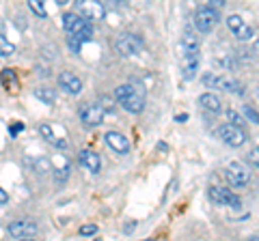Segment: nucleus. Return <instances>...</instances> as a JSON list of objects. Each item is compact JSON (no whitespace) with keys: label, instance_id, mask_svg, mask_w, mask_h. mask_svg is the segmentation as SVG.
<instances>
[{"label":"nucleus","instance_id":"1","mask_svg":"<svg viewBox=\"0 0 259 241\" xmlns=\"http://www.w3.org/2000/svg\"><path fill=\"white\" fill-rule=\"evenodd\" d=\"M115 97L119 101V106L132 112V114H141L145 110V88L141 84H121L117 91H115Z\"/></svg>","mask_w":259,"mask_h":241},{"label":"nucleus","instance_id":"2","mask_svg":"<svg viewBox=\"0 0 259 241\" xmlns=\"http://www.w3.org/2000/svg\"><path fill=\"white\" fill-rule=\"evenodd\" d=\"M63 28H65V33H67L69 37H76L82 43L91 41V37H93L91 22H87L84 18H80L78 13H65L63 15Z\"/></svg>","mask_w":259,"mask_h":241},{"label":"nucleus","instance_id":"3","mask_svg":"<svg viewBox=\"0 0 259 241\" xmlns=\"http://www.w3.org/2000/svg\"><path fill=\"white\" fill-rule=\"evenodd\" d=\"M221 22V15H218V11L209 9V7H199L197 13H194V26H197L201 33H209V30L216 28V24Z\"/></svg>","mask_w":259,"mask_h":241},{"label":"nucleus","instance_id":"4","mask_svg":"<svg viewBox=\"0 0 259 241\" xmlns=\"http://www.w3.org/2000/svg\"><path fill=\"white\" fill-rule=\"evenodd\" d=\"M216 136L221 140H225L229 147H242V144L246 142V134L242 127H236V125H231V123H225L221 125L216 130Z\"/></svg>","mask_w":259,"mask_h":241},{"label":"nucleus","instance_id":"5","mask_svg":"<svg viewBox=\"0 0 259 241\" xmlns=\"http://www.w3.org/2000/svg\"><path fill=\"white\" fill-rule=\"evenodd\" d=\"M145 47V41L139 35H132V33H123L117 39V50L123 54V56H136L141 54Z\"/></svg>","mask_w":259,"mask_h":241},{"label":"nucleus","instance_id":"6","mask_svg":"<svg viewBox=\"0 0 259 241\" xmlns=\"http://www.w3.org/2000/svg\"><path fill=\"white\" fill-rule=\"evenodd\" d=\"M225 174H227V181H229L233 188H244L250 181V170L242 162H231L227 166Z\"/></svg>","mask_w":259,"mask_h":241},{"label":"nucleus","instance_id":"7","mask_svg":"<svg viewBox=\"0 0 259 241\" xmlns=\"http://www.w3.org/2000/svg\"><path fill=\"white\" fill-rule=\"evenodd\" d=\"M203 84H205V86H212V88H223V91H236L238 95L244 93V86H242L238 80L227 78V76L205 74V76H203Z\"/></svg>","mask_w":259,"mask_h":241},{"label":"nucleus","instance_id":"8","mask_svg":"<svg viewBox=\"0 0 259 241\" xmlns=\"http://www.w3.org/2000/svg\"><path fill=\"white\" fill-rule=\"evenodd\" d=\"M209 200L216 205H227V207H231L233 211H238V209H242V203H240V198L233 194L231 190H227V188H209Z\"/></svg>","mask_w":259,"mask_h":241},{"label":"nucleus","instance_id":"9","mask_svg":"<svg viewBox=\"0 0 259 241\" xmlns=\"http://www.w3.org/2000/svg\"><path fill=\"white\" fill-rule=\"evenodd\" d=\"M80 120L87 127H97L104 120V108L100 103H82L80 106Z\"/></svg>","mask_w":259,"mask_h":241},{"label":"nucleus","instance_id":"10","mask_svg":"<svg viewBox=\"0 0 259 241\" xmlns=\"http://www.w3.org/2000/svg\"><path fill=\"white\" fill-rule=\"evenodd\" d=\"M80 18H84L87 22L89 20H104V15H106V9H104L102 3H93V0H82V3H78V11H76Z\"/></svg>","mask_w":259,"mask_h":241},{"label":"nucleus","instance_id":"11","mask_svg":"<svg viewBox=\"0 0 259 241\" xmlns=\"http://www.w3.org/2000/svg\"><path fill=\"white\" fill-rule=\"evenodd\" d=\"M7 230H9L11 237H18V239H28L32 235H37L39 226L35 222L30 220H18V222H11L9 226H7Z\"/></svg>","mask_w":259,"mask_h":241},{"label":"nucleus","instance_id":"12","mask_svg":"<svg viewBox=\"0 0 259 241\" xmlns=\"http://www.w3.org/2000/svg\"><path fill=\"white\" fill-rule=\"evenodd\" d=\"M227 26H229V30L240 39V41H248V39L255 35V30L250 28L240 15H229V18H227Z\"/></svg>","mask_w":259,"mask_h":241},{"label":"nucleus","instance_id":"13","mask_svg":"<svg viewBox=\"0 0 259 241\" xmlns=\"http://www.w3.org/2000/svg\"><path fill=\"white\" fill-rule=\"evenodd\" d=\"M199 65H201V54L199 52H184V56H182V76L186 80H192L194 76H197Z\"/></svg>","mask_w":259,"mask_h":241},{"label":"nucleus","instance_id":"14","mask_svg":"<svg viewBox=\"0 0 259 241\" xmlns=\"http://www.w3.org/2000/svg\"><path fill=\"white\" fill-rule=\"evenodd\" d=\"M59 84H61L63 91L69 93V95H78L82 91V80H80L76 74H71V71H61Z\"/></svg>","mask_w":259,"mask_h":241},{"label":"nucleus","instance_id":"15","mask_svg":"<svg viewBox=\"0 0 259 241\" xmlns=\"http://www.w3.org/2000/svg\"><path fill=\"white\" fill-rule=\"evenodd\" d=\"M80 164H82L89 172H93V174H97L100 172V168H102V159H100V155L95 153V151H89V149H84V151H80Z\"/></svg>","mask_w":259,"mask_h":241},{"label":"nucleus","instance_id":"16","mask_svg":"<svg viewBox=\"0 0 259 241\" xmlns=\"http://www.w3.org/2000/svg\"><path fill=\"white\" fill-rule=\"evenodd\" d=\"M106 144L112 151H117V153H127L130 151V140L121 132H108L106 134Z\"/></svg>","mask_w":259,"mask_h":241},{"label":"nucleus","instance_id":"17","mask_svg":"<svg viewBox=\"0 0 259 241\" xmlns=\"http://www.w3.org/2000/svg\"><path fill=\"white\" fill-rule=\"evenodd\" d=\"M39 134H41L50 144H54L56 149H67V140H65V138H59V136H54V127H52L50 123L39 125Z\"/></svg>","mask_w":259,"mask_h":241},{"label":"nucleus","instance_id":"18","mask_svg":"<svg viewBox=\"0 0 259 241\" xmlns=\"http://www.w3.org/2000/svg\"><path fill=\"white\" fill-rule=\"evenodd\" d=\"M199 106H203L209 112H221V99H218L214 93H203L199 97Z\"/></svg>","mask_w":259,"mask_h":241},{"label":"nucleus","instance_id":"19","mask_svg":"<svg viewBox=\"0 0 259 241\" xmlns=\"http://www.w3.org/2000/svg\"><path fill=\"white\" fill-rule=\"evenodd\" d=\"M182 50L184 52H199V37L192 30H186L182 37Z\"/></svg>","mask_w":259,"mask_h":241},{"label":"nucleus","instance_id":"20","mask_svg":"<svg viewBox=\"0 0 259 241\" xmlns=\"http://www.w3.org/2000/svg\"><path fill=\"white\" fill-rule=\"evenodd\" d=\"M35 97L39 101L48 103V106H52V103L56 101V93H54V88H50V86H37L35 88Z\"/></svg>","mask_w":259,"mask_h":241},{"label":"nucleus","instance_id":"21","mask_svg":"<svg viewBox=\"0 0 259 241\" xmlns=\"http://www.w3.org/2000/svg\"><path fill=\"white\" fill-rule=\"evenodd\" d=\"M0 80H3V84L7 91H15L18 88V76H15V71L13 69H3V74H0Z\"/></svg>","mask_w":259,"mask_h":241},{"label":"nucleus","instance_id":"22","mask_svg":"<svg viewBox=\"0 0 259 241\" xmlns=\"http://www.w3.org/2000/svg\"><path fill=\"white\" fill-rule=\"evenodd\" d=\"M13 54H15V45L5 35H0V56H13Z\"/></svg>","mask_w":259,"mask_h":241},{"label":"nucleus","instance_id":"23","mask_svg":"<svg viewBox=\"0 0 259 241\" xmlns=\"http://www.w3.org/2000/svg\"><path fill=\"white\" fill-rule=\"evenodd\" d=\"M28 7L35 11V15H39V18H46V15H48V11H46V7H44L41 0H30Z\"/></svg>","mask_w":259,"mask_h":241},{"label":"nucleus","instance_id":"24","mask_svg":"<svg viewBox=\"0 0 259 241\" xmlns=\"http://www.w3.org/2000/svg\"><path fill=\"white\" fill-rule=\"evenodd\" d=\"M97 230H100V226H95V224H84V226L80 228V235H82V237H89V235H95Z\"/></svg>","mask_w":259,"mask_h":241},{"label":"nucleus","instance_id":"25","mask_svg":"<svg viewBox=\"0 0 259 241\" xmlns=\"http://www.w3.org/2000/svg\"><path fill=\"white\" fill-rule=\"evenodd\" d=\"M227 116H229V120H231V125H236V127H240L242 123H244V120H242V118H240V114H238V112H236V110H233V108H231L229 112H227Z\"/></svg>","mask_w":259,"mask_h":241},{"label":"nucleus","instance_id":"26","mask_svg":"<svg viewBox=\"0 0 259 241\" xmlns=\"http://www.w3.org/2000/svg\"><path fill=\"white\" fill-rule=\"evenodd\" d=\"M248 164L255 166V168H259V147H255V149L248 153Z\"/></svg>","mask_w":259,"mask_h":241},{"label":"nucleus","instance_id":"27","mask_svg":"<svg viewBox=\"0 0 259 241\" xmlns=\"http://www.w3.org/2000/svg\"><path fill=\"white\" fill-rule=\"evenodd\" d=\"M67 43H69V47L74 52H80V47H82V41L80 39H76V37H67Z\"/></svg>","mask_w":259,"mask_h":241},{"label":"nucleus","instance_id":"28","mask_svg":"<svg viewBox=\"0 0 259 241\" xmlns=\"http://www.w3.org/2000/svg\"><path fill=\"white\" fill-rule=\"evenodd\" d=\"M244 114H246V118H250L253 123H259V114L253 110V108H248V106H244Z\"/></svg>","mask_w":259,"mask_h":241},{"label":"nucleus","instance_id":"29","mask_svg":"<svg viewBox=\"0 0 259 241\" xmlns=\"http://www.w3.org/2000/svg\"><path fill=\"white\" fill-rule=\"evenodd\" d=\"M22 127H24L22 123H13V125H11V136H18V134L22 132Z\"/></svg>","mask_w":259,"mask_h":241},{"label":"nucleus","instance_id":"30","mask_svg":"<svg viewBox=\"0 0 259 241\" xmlns=\"http://www.w3.org/2000/svg\"><path fill=\"white\" fill-rule=\"evenodd\" d=\"M7 200H9V194H7V192L0 188V203H7Z\"/></svg>","mask_w":259,"mask_h":241},{"label":"nucleus","instance_id":"31","mask_svg":"<svg viewBox=\"0 0 259 241\" xmlns=\"http://www.w3.org/2000/svg\"><path fill=\"white\" fill-rule=\"evenodd\" d=\"M175 120H177V123H184V120H188V114H177Z\"/></svg>","mask_w":259,"mask_h":241},{"label":"nucleus","instance_id":"32","mask_svg":"<svg viewBox=\"0 0 259 241\" xmlns=\"http://www.w3.org/2000/svg\"><path fill=\"white\" fill-rule=\"evenodd\" d=\"M134 226H136L134 222H132V224H125V232H132V230H134Z\"/></svg>","mask_w":259,"mask_h":241},{"label":"nucleus","instance_id":"33","mask_svg":"<svg viewBox=\"0 0 259 241\" xmlns=\"http://www.w3.org/2000/svg\"><path fill=\"white\" fill-rule=\"evenodd\" d=\"M253 54L259 56V41H255V45H253Z\"/></svg>","mask_w":259,"mask_h":241},{"label":"nucleus","instance_id":"34","mask_svg":"<svg viewBox=\"0 0 259 241\" xmlns=\"http://www.w3.org/2000/svg\"><path fill=\"white\" fill-rule=\"evenodd\" d=\"M20 241H37V239H32V237H28V239H20Z\"/></svg>","mask_w":259,"mask_h":241},{"label":"nucleus","instance_id":"35","mask_svg":"<svg viewBox=\"0 0 259 241\" xmlns=\"http://www.w3.org/2000/svg\"><path fill=\"white\" fill-rule=\"evenodd\" d=\"M248 241H259V237H250V239H248Z\"/></svg>","mask_w":259,"mask_h":241},{"label":"nucleus","instance_id":"36","mask_svg":"<svg viewBox=\"0 0 259 241\" xmlns=\"http://www.w3.org/2000/svg\"><path fill=\"white\" fill-rule=\"evenodd\" d=\"M145 241H153V239H145Z\"/></svg>","mask_w":259,"mask_h":241},{"label":"nucleus","instance_id":"37","mask_svg":"<svg viewBox=\"0 0 259 241\" xmlns=\"http://www.w3.org/2000/svg\"><path fill=\"white\" fill-rule=\"evenodd\" d=\"M97 241H100V239H97Z\"/></svg>","mask_w":259,"mask_h":241}]
</instances>
